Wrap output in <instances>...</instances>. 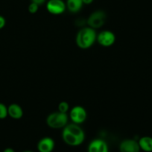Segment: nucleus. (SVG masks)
Returning a JSON list of instances; mask_svg holds the SVG:
<instances>
[{
    "label": "nucleus",
    "instance_id": "f257e3e1",
    "mask_svg": "<svg viewBox=\"0 0 152 152\" xmlns=\"http://www.w3.org/2000/svg\"><path fill=\"white\" fill-rule=\"evenodd\" d=\"M62 139L66 145L75 147L84 142L85 134L84 130L77 124H67L63 129Z\"/></svg>",
    "mask_w": 152,
    "mask_h": 152
},
{
    "label": "nucleus",
    "instance_id": "f03ea898",
    "mask_svg": "<svg viewBox=\"0 0 152 152\" xmlns=\"http://www.w3.org/2000/svg\"><path fill=\"white\" fill-rule=\"evenodd\" d=\"M96 38L97 34L95 29L90 27L83 28L76 35V43L81 49H87L94 44Z\"/></svg>",
    "mask_w": 152,
    "mask_h": 152
},
{
    "label": "nucleus",
    "instance_id": "7ed1b4c3",
    "mask_svg": "<svg viewBox=\"0 0 152 152\" xmlns=\"http://www.w3.org/2000/svg\"><path fill=\"white\" fill-rule=\"evenodd\" d=\"M68 123V116L66 113L61 112H55L49 114L46 119L48 126L53 129L64 128Z\"/></svg>",
    "mask_w": 152,
    "mask_h": 152
},
{
    "label": "nucleus",
    "instance_id": "20e7f679",
    "mask_svg": "<svg viewBox=\"0 0 152 152\" xmlns=\"http://www.w3.org/2000/svg\"><path fill=\"white\" fill-rule=\"evenodd\" d=\"M106 14L103 11H96L92 13L87 20L89 27L93 29L99 28L104 26L106 20Z\"/></svg>",
    "mask_w": 152,
    "mask_h": 152
},
{
    "label": "nucleus",
    "instance_id": "39448f33",
    "mask_svg": "<svg viewBox=\"0 0 152 152\" xmlns=\"http://www.w3.org/2000/svg\"><path fill=\"white\" fill-rule=\"evenodd\" d=\"M70 119L72 121L73 123L80 125L84 122V121L87 119V113L86 110L82 106L73 107L70 110Z\"/></svg>",
    "mask_w": 152,
    "mask_h": 152
},
{
    "label": "nucleus",
    "instance_id": "423d86ee",
    "mask_svg": "<svg viewBox=\"0 0 152 152\" xmlns=\"http://www.w3.org/2000/svg\"><path fill=\"white\" fill-rule=\"evenodd\" d=\"M96 40L101 46L104 47H110L116 41V36L110 31H102L97 35Z\"/></svg>",
    "mask_w": 152,
    "mask_h": 152
},
{
    "label": "nucleus",
    "instance_id": "0eeeda50",
    "mask_svg": "<svg viewBox=\"0 0 152 152\" xmlns=\"http://www.w3.org/2000/svg\"><path fill=\"white\" fill-rule=\"evenodd\" d=\"M47 11L54 15H60L65 11L66 5L63 0H49L46 4Z\"/></svg>",
    "mask_w": 152,
    "mask_h": 152
},
{
    "label": "nucleus",
    "instance_id": "6e6552de",
    "mask_svg": "<svg viewBox=\"0 0 152 152\" xmlns=\"http://www.w3.org/2000/svg\"><path fill=\"white\" fill-rule=\"evenodd\" d=\"M120 152H140V148L138 141L133 139H126L121 142L119 145Z\"/></svg>",
    "mask_w": 152,
    "mask_h": 152
},
{
    "label": "nucleus",
    "instance_id": "1a4fd4ad",
    "mask_svg": "<svg viewBox=\"0 0 152 152\" xmlns=\"http://www.w3.org/2000/svg\"><path fill=\"white\" fill-rule=\"evenodd\" d=\"M87 151L88 152H109V148L104 140L96 139L90 142Z\"/></svg>",
    "mask_w": 152,
    "mask_h": 152
},
{
    "label": "nucleus",
    "instance_id": "9d476101",
    "mask_svg": "<svg viewBox=\"0 0 152 152\" xmlns=\"http://www.w3.org/2000/svg\"><path fill=\"white\" fill-rule=\"evenodd\" d=\"M55 141L51 137H43L37 143L39 152H52L55 148Z\"/></svg>",
    "mask_w": 152,
    "mask_h": 152
},
{
    "label": "nucleus",
    "instance_id": "9b49d317",
    "mask_svg": "<svg viewBox=\"0 0 152 152\" xmlns=\"http://www.w3.org/2000/svg\"><path fill=\"white\" fill-rule=\"evenodd\" d=\"M8 116L14 119H20L23 116V110L17 104H11L8 107Z\"/></svg>",
    "mask_w": 152,
    "mask_h": 152
},
{
    "label": "nucleus",
    "instance_id": "f8f14e48",
    "mask_svg": "<svg viewBox=\"0 0 152 152\" xmlns=\"http://www.w3.org/2000/svg\"><path fill=\"white\" fill-rule=\"evenodd\" d=\"M140 150L145 152H152V137L145 136L138 141Z\"/></svg>",
    "mask_w": 152,
    "mask_h": 152
},
{
    "label": "nucleus",
    "instance_id": "ddd939ff",
    "mask_svg": "<svg viewBox=\"0 0 152 152\" xmlns=\"http://www.w3.org/2000/svg\"><path fill=\"white\" fill-rule=\"evenodd\" d=\"M83 3L82 0H67L66 8L71 13H78L82 8Z\"/></svg>",
    "mask_w": 152,
    "mask_h": 152
},
{
    "label": "nucleus",
    "instance_id": "4468645a",
    "mask_svg": "<svg viewBox=\"0 0 152 152\" xmlns=\"http://www.w3.org/2000/svg\"><path fill=\"white\" fill-rule=\"evenodd\" d=\"M8 116V107L4 104L0 103V119H5Z\"/></svg>",
    "mask_w": 152,
    "mask_h": 152
},
{
    "label": "nucleus",
    "instance_id": "2eb2a0df",
    "mask_svg": "<svg viewBox=\"0 0 152 152\" xmlns=\"http://www.w3.org/2000/svg\"><path fill=\"white\" fill-rule=\"evenodd\" d=\"M69 110V105L66 102H61L58 104V111L63 113H66Z\"/></svg>",
    "mask_w": 152,
    "mask_h": 152
},
{
    "label": "nucleus",
    "instance_id": "dca6fc26",
    "mask_svg": "<svg viewBox=\"0 0 152 152\" xmlns=\"http://www.w3.org/2000/svg\"><path fill=\"white\" fill-rule=\"evenodd\" d=\"M38 9H39V5H38L37 4L31 2V3L29 5L28 11L31 14H36V13L37 12Z\"/></svg>",
    "mask_w": 152,
    "mask_h": 152
},
{
    "label": "nucleus",
    "instance_id": "f3484780",
    "mask_svg": "<svg viewBox=\"0 0 152 152\" xmlns=\"http://www.w3.org/2000/svg\"><path fill=\"white\" fill-rule=\"evenodd\" d=\"M5 23H6V21H5V19L2 16H0V30L3 28L5 26Z\"/></svg>",
    "mask_w": 152,
    "mask_h": 152
},
{
    "label": "nucleus",
    "instance_id": "a211bd4d",
    "mask_svg": "<svg viewBox=\"0 0 152 152\" xmlns=\"http://www.w3.org/2000/svg\"><path fill=\"white\" fill-rule=\"evenodd\" d=\"M46 0H31V2H34V3L37 4L39 6L41 5H43V4L46 2Z\"/></svg>",
    "mask_w": 152,
    "mask_h": 152
},
{
    "label": "nucleus",
    "instance_id": "6ab92c4d",
    "mask_svg": "<svg viewBox=\"0 0 152 152\" xmlns=\"http://www.w3.org/2000/svg\"><path fill=\"white\" fill-rule=\"evenodd\" d=\"M82 2L84 5H90V4L93 3V0H82Z\"/></svg>",
    "mask_w": 152,
    "mask_h": 152
},
{
    "label": "nucleus",
    "instance_id": "aec40b11",
    "mask_svg": "<svg viewBox=\"0 0 152 152\" xmlns=\"http://www.w3.org/2000/svg\"><path fill=\"white\" fill-rule=\"evenodd\" d=\"M2 152H15V151L13 148H7Z\"/></svg>",
    "mask_w": 152,
    "mask_h": 152
},
{
    "label": "nucleus",
    "instance_id": "412c9836",
    "mask_svg": "<svg viewBox=\"0 0 152 152\" xmlns=\"http://www.w3.org/2000/svg\"><path fill=\"white\" fill-rule=\"evenodd\" d=\"M23 152H33L31 151H23Z\"/></svg>",
    "mask_w": 152,
    "mask_h": 152
}]
</instances>
